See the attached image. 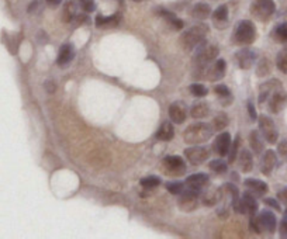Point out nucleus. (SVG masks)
Masks as SVG:
<instances>
[{"instance_id":"nucleus-34","label":"nucleus","mask_w":287,"mask_h":239,"mask_svg":"<svg viewBox=\"0 0 287 239\" xmlns=\"http://www.w3.org/2000/svg\"><path fill=\"white\" fill-rule=\"evenodd\" d=\"M213 17H214L215 21H227V19H228V9H227V6L222 5V6L218 7L213 13Z\"/></svg>"},{"instance_id":"nucleus-32","label":"nucleus","mask_w":287,"mask_h":239,"mask_svg":"<svg viewBox=\"0 0 287 239\" xmlns=\"http://www.w3.org/2000/svg\"><path fill=\"white\" fill-rule=\"evenodd\" d=\"M161 184V179L157 177V176H148V177H145L141 180V186L145 188H154V187H158Z\"/></svg>"},{"instance_id":"nucleus-48","label":"nucleus","mask_w":287,"mask_h":239,"mask_svg":"<svg viewBox=\"0 0 287 239\" xmlns=\"http://www.w3.org/2000/svg\"><path fill=\"white\" fill-rule=\"evenodd\" d=\"M61 2H62V0H46V3H48L50 6H53V7L58 6Z\"/></svg>"},{"instance_id":"nucleus-17","label":"nucleus","mask_w":287,"mask_h":239,"mask_svg":"<svg viewBox=\"0 0 287 239\" xmlns=\"http://www.w3.org/2000/svg\"><path fill=\"white\" fill-rule=\"evenodd\" d=\"M276 162H277V156H276L273 151H266L263 158H262V173H263V175H270L272 170L274 169V166H276Z\"/></svg>"},{"instance_id":"nucleus-6","label":"nucleus","mask_w":287,"mask_h":239,"mask_svg":"<svg viewBox=\"0 0 287 239\" xmlns=\"http://www.w3.org/2000/svg\"><path fill=\"white\" fill-rule=\"evenodd\" d=\"M162 172L165 175L172 176V177L182 176L186 172V165L182 158H179V156H166L162 161Z\"/></svg>"},{"instance_id":"nucleus-21","label":"nucleus","mask_w":287,"mask_h":239,"mask_svg":"<svg viewBox=\"0 0 287 239\" xmlns=\"http://www.w3.org/2000/svg\"><path fill=\"white\" fill-rule=\"evenodd\" d=\"M175 135V129H173V125L168 121H165V123L159 127L158 129V134H157V138L158 139H161V141H170L172 138Z\"/></svg>"},{"instance_id":"nucleus-40","label":"nucleus","mask_w":287,"mask_h":239,"mask_svg":"<svg viewBox=\"0 0 287 239\" xmlns=\"http://www.w3.org/2000/svg\"><path fill=\"white\" fill-rule=\"evenodd\" d=\"M215 93L218 94L220 97H231V93H229L228 87L227 86H224V84H218L217 87H215Z\"/></svg>"},{"instance_id":"nucleus-43","label":"nucleus","mask_w":287,"mask_h":239,"mask_svg":"<svg viewBox=\"0 0 287 239\" xmlns=\"http://www.w3.org/2000/svg\"><path fill=\"white\" fill-rule=\"evenodd\" d=\"M280 235L281 236H287V213L280 221Z\"/></svg>"},{"instance_id":"nucleus-7","label":"nucleus","mask_w":287,"mask_h":239,"mask_svg":"<svg viewBox=\"0 0 287 239\" xmlns=\"http://www.w3.org/2000/svg\"><path fill=\"white\" fill-rule=\"evenodd\" d=\"M199 196H200L199 190L184 187V190L180 193L179 200H177V206L182 211H186V213L193 211V210H196L197 204H199Z\"/></svg>"},{"instance_id":"nucleus-25","label":"nucleus","mask_w":287,"mask_h":239,"mask_svg":"<svg viewBox=\"0 0 287 239\" xmlns=\"http://www.w3.org/2000/svg\"><path fill=\"white\" fill-rule=\"evenodd\" d=\"M209 106L207 103H196L193 107H192V110H190V114L193 118H204V117L209 116Z\"/></svg>"},{"instance_id":"nucleus-9","label":"nucleus","mask_w":287,"mask_h":239,"mask_svg":"<svg viewBox=\"0 0 287 239\" xmlns=\"http://www.w3.org/2000/svg\"><path fill=\"white\" fill-rule=\"evenodd\" d=\"M259 128H261V132L263 138L268 141L269 144L277 142V129L274 127V123L269 118L268 116H261L259 118Z\"/></svg>"},{"instance_id":"nucleus-35","label":"nucleus","mask_w":287,"mask_h":239,"mask_svg":"<svg viewBox=\"0 0 287 239\" xmlns=\"http://www.w3.org/2000/svg\"><path fill=\"white\" fill-rule=\"evenodd\" d=\"M166 188L172 194H180L184 190V183H182V181H168Z\"/></svg>"},{"instance_id":"nucleus-49","label":"nucleus","mask_w":287,"mask_h":239,"mask_svg":"<svg viewBox=\"0 0 287 239\" xmlns=\"http://www.w3.org/2000/svg\"><path fill=\"white\" fill-rule=\"evenodd\" d=\"M135 2H141V0H135Z\"/></svg>"},{"instance_id":"nucleus-13","label":"nucleus","mask_w":287,"mask_h":239,"mask_svg":"<svg viewBox=\"0 0 287 239\" xmlns=\"http://www.w3.org/2000/svg\"><path fill=\"white\" fill-rule=\"evenodd\" d=\"M169 117L173 123L182 124L184 123L186 117H187V111H186V106L180 102L170 104L169 107Z\"/></svg>"},{"instance_id":"nucleus-39","label":"nucleus","mask_w":287,"mask_h":239,"mask_svg":"<svg viewBox=\"0 0 287 239\" xmlns=\"http://www.w3.org/2000/svg\"><path fill=\"white\" fill-rule=\"evenodd\" d=\"M238 147H240V138H236L234 141V144L229 147L228 151V161L234 162L236 159V154H238Z\"/></svg>"},{"instance_id":"nucleus-29","label":"nucleus","mask_w":287,"mask_h":239,"mask_svg":"<svg viewBox=\"0 0 287 239\" xmlns=\"http://www.w3.org/2000/svg\"><path fill=\"white\" fill-rule=\"evenodd\" d=\"M276 65L279 68V71L283 72V73H287V48H283L277 58H276Z\"/></svg>"},{"instance_id":"nucleus-47","label":"nucleus","mask_w":287,"mask_h":239,"mask_svg":"<svg viewBox=\"0 0 287 239\" xmlns=\"http://www.w3.org/2000/svg\"><path fill=\"white\" fill-rule=\"evenodd\" d=\"M45 89L48 91H50V93H54L57 87H55V83H54V82H51V80H48V82H46V83H45Z\"/></svg>"},{"instance_id":"nucleus-3","label":"nucleus","mask_w":287,"mask_h":239,"mask_svg":"<svg viewBox=\"0 0 287 239\" xmlns=\"http://www.w3.org/2000/svg\"><path fill=\"white\" fill-rule=\"evenodd\" d=\"M276 225H277V221H276V217L272 211H262L258 217L252 215L251 217V228L254 229L256 233L262 232H274L276 229Z\"/></svg>"},{"instance_id":"nucleus-41","label":"nucleus","mask_w":287,"mask_h":239,"mask_svg":"<svg viewBox=\"0 0 287 239\" xmlns=\"http://www.w3.org/2000/svg\"><path fill=\"white\" fill-rule=\"evenodd\" d=\"M80 6L85 12H93L94 10V0H80Z\"/></svg>"},{"instance_id":"nucleus-26","label":"nucleus","mask_w":287,"mask_h":239,"mask_svg":"<svg viewBox=\"0 0 287 239\" xmlns=\"http://www.w3.org/2000/svg\"><path fill=\"white\" fill-rule=\"evenodd\" d=\"M249 141H251V147L254 149L255 154H261L263 151V142H262L261 134L255 129L251 132V136H249Z\"/></svg>"},{"instance_id":"nucleus-15","label":"nucleus","mask_w":287,"mask_h":239,"mask_svg":"<svg viewBox=\"0 0 287 239\" xmlns=\"http://www.w3.org/2000/svg\"><path fill=\"white\" fill-rule=\"evenodd\" d=\"M229 147H231V135L228 132H222L220 135L217 136L214 144V149L215 152L218 154L220 156H225L228 155Z\"/></svg>"},{"instance_id":"nucleus-37","label":"nucleus","mask_w":287,"mask_h":239,"mask_svg":"<svg viewBox=\"0 0 287 239\" xmlns=\"http://www.w3.org/2000/svg\"><path fill=\"white\" fill-rule=\"evenodd\" d=\"M73 17H75V5L69 2V3H66L65 9H64V21L69 23Z\"/></svg>"},{"instance_id":"nucleus-33","label":"nucleus","mask_w":287,"mask_h":239,"mask_svg":"<svg viewBox=\"0 0 287 239\" xmlns=\"http://www.w3.org/2000/svg\"><path fill=\"white\" fill-rule=\"evenodd\" d=\"M210 169L215 173H225L227 172V163L221 159H215L210 163Z\"/></svg>"},{"instance_id":"nucleus-31","label":"nucleus","mask_w":287,"mask_h":239,"mask_svg":"<svg viewBox=\"0 0 287 239\" xmlns=\"http://www.w3.org/2000/svg\"><path fill=\"white\" fill-rule=\"evenodd\" d=\"M274 38L277 39L279 42H287V23H283L280 26L276 27Z\"/></svg>"},{"instance_id":"nucleus-27","label":"nucleus","mask_w":287,"mask_h":239,"mask_svg":"<svg viewBox=\"0 0 287 239\" xmlns=\"http://www.w3.org/2000/svg\"><path fill=\"white\" fill-rule=\"evenodd\" d=\"M118 16H111V17H103V16H98L96 19V26L100 28H107V27L117 26L118 24Z\"/></svg>"},{"instance_id":"nucleus-2","label":"nucleus","mask_w":287,"mask_h":239,"mask_svg":"<svg viewBox=\"0 0 287 239\" xmlns=\"http://www.w3.org/2000/svg\"><path fill=\"white\" fill-rule=\"evenodd\" d=\"M217 55H218V46L215 44H209V42L203 41L202 44L199 45V48H197L196 55H195V66L197 68L196 75L197 73H202L207 68V65L211 64L217 58Z\"/></svg>"},{"instance_id":"nucleus-22","label":"nucleus","mask_w":287,"mask_h":239,"mask_svg":"<svg viewBox=\"0 0 287 239\" xmlns=\"http://www.w3.org/2000/svg\"><path fill=\"white\" fill-rule=\"evenodd\" d=\"M240 165H241L242 172H245V173L251 172L252 168H254V159H252V155H251V152L247 151V149L241 151V154H240Z\"/></svg>"},{"instance_id":"nucleus-38","label":"nucleus","mask_w":287,"mask_h":239,"mask_svg":"<svg viewBox=\"0 0 287 239\" xmlns=\"http://www.w3.org/2000/svg\"><path fill=\"white\" fill-rule=\"evenodd\" d=\"M190 91H192V94H195L196 97H203L207 94V89H206V86H203L200 83H195L190 86Z\"/></svg>"},{"instance_id":"nucleus-14","label":"nucleus","mask_w":287,"mask_h":239,"mask_svg":"<svg viewBox=\"0 0 287 239\" xmlns=\"http://www.w3.org/2000/svg\"><path fill=\"white\" fill-rule=\"evenodd\" d=\"M236 61H238L240 68L249 69L255 64V61H256V54L252 50L245 48V50H241V51L236 54Z\"/></svg>"},{"instance_id":"nucleus-44","label":"nucleus","mask_w":287,"mask_h":239,"mask_svg":"<svg viewBox=\"0 0 287 239\" xmlns=\"http://www.w3.org/2000/svg\"><path fill=\"white\" fill-rule=\"evenodd\" d=\"M277 199H279V201L283 203L284 206H287V188H284V190H281V192L277 193Z\"/></svg>"},{"instance_id":"nucleus-24","label":"nucleus","mask_w":287,"mask_h":239,"mask_svg":"<svg viewBox=\"0 0 287 239\" xmlns=\"http://www.w3.org/2000/svg\"><path fill=\"white\" fill-rule=\"evenodd\" d=\"M159 14H161L163 19L166 20L173 28H176V30H182L183 28V21L180 19H177L173 13H170L168 10H162V9H161V10H159Z\"/></svg>"},{"instance_id":"nucleus-8","label":"nucleus","mask_w":287,"mask_h":239,"mask_svg":"<svg viewBox=\"0 0 287 239\" xmlns=\"http://www.w3.org/2000/svg\"><path fill=\"white\" fill-rule=\"evenodd\" d=\"M274 9L273 0H255L251 6V13L258 20L266 21L274 13Z\"/></svg>"},{"instance_id":"nucleus-46","label":"nucleus","mask_w":287,"mask_h":239,"mask_svg":"<svg viewBox=\"0 0 287 239\" xmlns=\"http://www.w3.org/2000/svg\"><path fill=\"white\" fill-rule=\"evenodd\" d=\"M248 111H249V116H251V118H252V120H256V111H255L254 104L251 103V102H248Z\"/></svg>"},{"instance_id":"nucleus-5","label":"nucleus","mask_w":287,"mask_h":239,"mask_svg":"<svg viewBox=\"0 0 287 239\" xmlns=\"http://www.w3.org/2000/svg\"><path fill=\"white\" fill-rule=\"evenodd\" d=\"M255 37H256V30L254 23L249 20H244L235 30L234 41L240 45H249L255 41Z\"/></svg>"},{"instance_id":"nucleus-28","label":"nucleus","mask_w":287,"mask_h":239,"mask_svg":"<svg viewBox=\"0 0 287 239\" xmlns=\"http://www.w3.org/2000/svg\"><path fill=\"white\" fill-rule=\"evenodd\" d=\"M218 200H220L218 190H209L207 193L203 194V203H204L206 206H214Z\"/></svg>"},{"instance_id":"nucleus-50","label":"nucleus","mask_w":287,"mask_h":239,"mask_svg":"<svg viewBox=\"0 0 287 239\" xmlns=\"http://www.w3.org/2000/svg\"><path fill=\"white\" fill-rule=\"evenodd\" d=\"M286 213H287V211H286Z\"/></svg>"},{"instance_id":"nucleus-23","label":"nucleus","mask_w":287,"mask_h":239,"mask_svg":"<svg viewBox=\"0 0 287 239\" xmlns=\"http://www.w3.org/2000/svg\"><path fill=\"white\" fill-rule=\"evenodd\" d=\"M192 14H193L195 19L204 20L207 19L210 14H211V9H210L209 5H206V3H197L196 6L193 7V10H192Z\"/></svg>"},{"instance_id":"nucleus-12","label":"nucleus","mask_w":287,"mask_h":239,"mask_svg":"<svg viewBox=\"0 0 287 239\" xmlns=\"http://www.w3.org/2000/svg\"><path fill=\"white\" fill-rule=\"evenodd\" d=\"M286 103H287V94L281 90L280 87L276 89V90L269 96V109H270V111L274 113V114L283 110V107L286 106Z\"/></svg>"},{"instance_id":"nucleus-45","label":"nucleus","mask_w":287,"mask_h":239,"mask_svg":"<svg viewBox=\"0 0 287 239\" xmlns=\"http://www.w3.org/2000/svg\"><path fill=\"white\" fill-rule=\"evenodd\" d=\"M265 203H266L268 206H270V207H274L276 210H280V204H279V203H277L276 200H272V199H266V200H265Z\"/></svg>"},{"instance_id":"nucleus-42","label":"nucleus","mask_w":287,"mask_h":239,"mask_svg":"<svg viewBox=\"0 0 287 239\" xmlns=\"http://www.w3.org/2000/svg\"><path fill=\"white\" fill-rule=\"evenodd\" d=\"M277 151H279V154H280L281 158L287 162V139H283V141L279 144Z\"/></svg>"},{"instance_id":"nucleus-10","label":"nucleus","mask_w":287,"mask_h":239,"mask_svg":"<svg viewBox=\"0 0 287 239\" xmlns=\"http://www.w3.org/2000/svg\"><path fill=\"white\" fill-rule=\"evenodd\" d=\"M184 155L192 165H200L209 158V151L204 147H190L184 151Z\"/></svg>"},{"instance_id":"nucleus-30","label":"nucleus","mask_w":287,"mask_h":239,"mask_svg":"<svg viewBox=\"0 0 287 239\" xmlns=\"http://www.w3.org/2000/svg\"><path fill=\"white\" fill-rule=\"evenodd\" d=\"M227 125H228V116L225 113H220L218 116L215 117L214 129L215 131H222Z\"/></svg>"},{"instance_id":"nucleus-36","label":"nucleus","mask_w":287,"mask_h":239,"mask_svg":"<svg viewBox=\"0 0 287 239\" xmlns=\"http://www.w3.org/2000/svg\"><path fill=\"white\" fill-rule=\"evenodd\" d=\"M270 71V65H269L268 59H261V62L258 64V68H256V73L258 76H266Z\"/></svg>"},{"instance_id":"nucleus-20","label":"nucleus","mask_w":287,"mask_h":239,"mask_svg":"<svg viewBox=\"0 0 287 239\" xmlns=\"http://www.w3.org/2000/svg\"><path fill=\"white\" fill-rule=\"evenodd\" d=\"M245 186L251 190V193L256 194V196H263L268 192V184L265 181L256 180V179H247Z\"/></svg>"},{"instance_id":"nucleus-4","label":"nucleus","mask_w":287,"mask_h":239,"mask_svg":"<svg viewBox=\"0 0 287 239\" xmlns=\"http://www.w3.org/2000/svg\"><path fill=\"white\" fill-rule=\"evenodd\" d=\"M207 34V26H195L186 32H183L180 37V44L186 51H192L195 46L202 44Z\"/></svg>"},{"instance_id":"nucleus-16","label":"nucleus","mask_w":287,"mask_h":239,"mask_svg":"<svg viewBox=\"0 0 287 239\" xmlns=\"http://www.w3.org/2000/svg\"><path fill=\"white\" fill-rule=\"evenodd\" d=\"M225 68H227V64H225V61L224 59H218V61H215L211 64L209 69H207V79L209 80H218V79H221L224 76V73H225Z\"/></svg>"},{"instance_id":"nucleus-11","label":"nucleus","mask_w":287,"mask_h":239,"mask_svg":"<svg viewBox=\"0 0 287 239\" xmlns=\"http://www.w3.org/2000/svg\"><path fill=\"white\" fill-rule=\"evenodd\" d=\"M258 211V201L255 199L254 193H244L242 199H240V213L248 214V215H255Z\"/></svg>"},{"instance_id":"nucleus-1","label":"nucleus","mask_w":287,"mask_h":239,"mask_svg":"<svg viewBox=\"0 0 287 239\" xmlns=\"http://www.w3.org/2000/svg\"><path fill=\"white\" fill-rule=\"evenodd\" d=\"M213 132L214 131L211 129L209 124L197 123L186 128V131L183 132V139H184V142L189 144V145H197V144L209 141L211 135H213Z\"/></svg>"},{"instance_id":"nucleus-19","label":"nucleus","mask_w":287,"mask_h":239,"mask_svg":"<svg viewBox=\"0 0 287 239\" xmlns=\"http://www.w3.org/2000/svg\"><path fill=\"white\" fill-rule=\"evenodd\" d=\"M75 57V48L73 45L71 44H65V45L61 46V50H59V54H58V59H57V62H58L59 66H65L71 62L72 59Z\"/></svg>"},{"instance_id":"nucleus-18","label":"nucleus","mask_w":287,"mask_h":239,"mask_svg":"<svg viewBox=\"0 0 287 239\" xmlns=\"http://www.w3.org/2000/svg\"><path fill=\"white\" fill-rule=\"evenodd\" d=\"M209 183V176L206 173H195V175L189 176L186 179V186L190 188H195V190H202L206 184Z\"/></svg>"}]
</instances>
